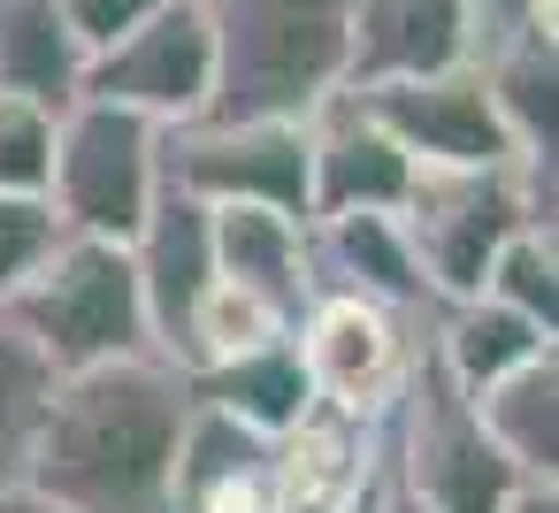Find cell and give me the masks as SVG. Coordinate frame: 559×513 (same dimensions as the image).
Returning <instances> with one entry per match:
<instances>
[{
    "label": "cell",
    "mask_w": 559,
    "mask_h": 513,
    "mask_svg": "<svg viewBox=\"0 0 559 513\" xmlns=\"http://www.w3.org/2000/svg\"><path fill=\"white\" fill-rule=\"evenodd\" d=\"M154 192H162V123L78 93L55 116V169H47V207L62 215V230L131 246Z\"/></svg>",
    "instance_id": "obj_6"
},
{
    "label": "cell",
    "mask_w": 559,
    "mask_h": 513,
    "mask_svg": "<svg viewBox=\"0 0 559 513\" xmlns=\"http://www.w3.org/2000/svg\"><path fill=\"white\" fill-rule=\"evenodd\" d=\"M307 253H314V291H353V299H376L406 322L437 314V291H429V276L406 246V223L383 215V207L307 223Z\"/></svg>",
    "instance_id": "obj_14"
},
{
    "label": "cell",
    "mask_w": 559,
    "mask_h": 513,
    "mask_svg": "<svg viewBox=\"0 0 559 513\" xmlns=\"http://www.w3.org/2000/svg\"><path fill=\"white\" fill-rule=\"evenodd\" d=\"M383 475L421 498L429 513H498L528 475L490 444L475 398L437 368L429 337H414V360H406V383L383 414Z\"/></svg>",
    "instance_id": "obj_4"
},
{
    "label": "cell",
    "mask_w": 559,
    "mask_h": 513,
    "mask_svg": "<svg viewBox=\"0 0 559 513\" xmlns=\"http://www.w3.org/2000/svg\"><path fill=\"white\" fill-rule=\"evenodd\" d=\"M55 169V108L0 93V192H47Z\"/></svg>",
    "instance_id": "obj_23"
},
{
    "label": "cell",
    "mask_w": 559,
    "mask_h": 513,
    "mask_svg": "<svg viewBox=\"0 0 559 513\" xmlns=\"http://www.w3.org/2000/svg\"><path fill=\"white\" fill-rule=\"evenodd\" d=\"M131 269H139V299H146V322H154V353L185 360V337H192V314L215 284V230H207V200H192L185 184L162 177L146 223L131 230Z\"/></svg>",
    "instance_id": "obj_12"
},
{
    "label": "cell",
    "mask_w": 559,
    "mask_h": 513,
    "mask_svg": "<svg viewBox=\"0 0 559 513\" xmlns=\"http://www.w3.org/2000/svg\"><path fill=\"white\" fill-rule=\"evenodd\" d=\"M162 177L192 200H253L307 223V123H223L192 116L162 131Z\"/></svg>",
    "instance_id": "obj_9"
},
{
    "label": "cell",
    "mask_w": 559,
    "mask_h": 513,
    "mask_svg": "<svg viewBox=\"0 0 559 513\" xmlns=\"http://www.w3.org/2000/svg\"><path fill=\"white\" fill-rule=\"evenodd\" d=\"M55 246H62V215L47 207V192H0V299H9Z\"/></svg>",
    "instance_id": "obj_24"
},
{
    "label": "cell",
    "mask_w": 559,
    "mask_h": 513,
    "mask_svg": "<svg viewBox=\"0 0 559 513\" xmlns=\"http://www.w3.org/2000/svg\"><path fill=\"white\" fill-rule=\"evenodd\" d=\"M192 375L169 353L70 368L47 391L24 482L70 513H169Z\"/></svg>",
    "instance_id": "obj_1"
},
{
    "label": "cell",
    "mask_w": 559,
    "mask_h": 513,
    "mask_svg": "<svg viewBox=\"0 0 559 513\" xmlns=\"http://www.w3.org/2000/svg\"><path fill=\"white\" fill-rule=\"evenodd\" d=\"M475 9L483 0H353V77L345 85L460 70L475 55Z\"/></svg>",
    "instance_id": "obj_15"
},
{
    "label": "cell",
    "mask_w": 559,
    "mask_h": 513,
    "mask_svg": "<svg viewBox=\"0 0 559 513\" xmlns=\"http://www.w3.org/2000/svg\"><path fill=\"white\" fill-rule=\"evenodd\" d=\"M0 314L39 345V360L55 375L154 353V322H146V299H139V269H131V246H116V238L62 230V246L9 299H0Z\"/></svg>",
    "instance_id": "obj_5"
},
{
    "label": "cell",
    "mask_w": 559,
    "mask_h": 513,
    "mask_svg": "<svg viewBox=\"0 0 559 513\" xmlns=\"http://www.w3.org/2000/svg\"><path fill=\"white\" fill-rule=\"evenodd\" d=\"M192 398L215 406V414H230V421H246V429H261V437H292V429L314 414V383H307V368H299L292 330L269 337V345H246V353H230V360L192 368Z\"/></svg>",
    "instance_id": "obj_17"
},
{
    "label": "cell",
    "mask_w": 559,
    "mask_h": 513,
    "mask_svg": "<svg viewBox=\"0 0 559 513\" xmlns=\"http://www.w3.org/2000/svg\"><path fill=\"white\" fill-rule=\"evenodd\" d=\"M154 9H169V0H62V16H70V32H78L85 47H108V39L139 32Z\"/></svg>",
    "instance_id": "obj_25"
},
{
    "label": "cell",
    "mask_w": 559,
    "mask_h": 513,
    "mask_svg": "<svg viewBox=\"0 0 559 513\" xmlns=\"http://www.w3.org/2000/svg\"><path fill=\"white\" fill-rule=\"evenodd\" d=\"M483 299H498L559 337V230H513L483 269Z\"/></svg>",
    "instance_id": "obj_22"
},
{
    "label": "cell",
    "mask_w": 559,
    "mask_h": 513,
    "mask_svg": "<svg viewBox=\"0 0 559 513\" xmlns=\"http://www.w3.org/2000/svg\"><path fill=\"white\" fill-rule=\"evenodd\" d=\"M421 337H429V353H437V368L475 398V391H490L498 375H513L521 360H536V353H551L559 337L551 330H536L528 314H513V307H498V299H452V307H437L429 322H421Z\"/></svg>",
    "instance_id": "obj_18"
},
{
    "label": "cell",
    "mask_w": 559,
    "mask_h": 513,
    "mask_svg": "<svg viewBox=\"0 0 559 513\" xmlns=\"http://www.w3.org/2000/svg\"><path fill=\"white\" fill-rule=\"evenodd\" d=\"M414 337L421 322L376 307V299H353V291H314L307 314L292 322V345H299V368L314 383V406L322 414H345V421H368L383 429L399 383H406V360H414Z\"/></svg>",
    "instance_id": "obj_7"
},
{
    "label": "cell",
    "mask_w": 559,
    "mask_h": 513,
    "mask_svg": "<svg viewBox=\"0 0 559 513\" xmlns=\"http://www.w3.org/2000/svg\"><path fill=\"white\" fill-rule=\"evenodd\" d=\"M406 246L437 291V307L475 299L490 253L513 230H559L551 162H490V169H414V192L399 207Z\"/></svg>",
    "instance_id": "obj_3"
},
{
    "label": "cell",
    "mask_w": 559,
    "mask_h": 513,
    "mask_svg": "<svg viewBox=\"0 0 559 513\" xmlns=\"http://www.w3.org/2000/svg\"><path fill=\"white\" fill-rule=\"evenodd\" d=\"M383 513H429V505H421V498H406V490L383 475Z\"/></svg>",
    "instance_id": "obj_29"
},
{
    "label": "cell",
    "mask_w": 559,
    "mask_h": 513,
    "mask_svg": "<svg viewBox=\"0 0 559 513\" xmlns=\"http://www.w3.org/2000/svg\"><path fill=\"white\" fill-rule=\"evenodd\" d=\"M330 513H383V467H368V475H360V482H353Z\"/></svg>",
    "instance_id": "obj_26"
},
{
    "label": "cell",
    "mask_w": 559,
    "mask_h": 513,
    "mask_svg": "<svg viewBox=\"0 0 559 513\" xmlns=\"http://www.w3.org/2000/svg\"><path fill=\"white\" fill-rule=\"evenodd\" d=\"M223 123H307L353 77V0H207Z\"/></svg>",
    "instance_id": "obj_2"
},
{
    "label": "cell",
    "mask_w": 559,
    "mask_h": 513,
    "mask_svg": "<svg viewBox=\"0 0 559 513\" xmlns=\"http://www.w3.org/2000/svg\"><path fill=\"white\" fill-rule=\"evenodd\" d=\"M406 192H414L406 146L353 100V85L330 93L307 116V223H322V215H368V207L399 215Z\"/></svg>",
    "instance_id": "obj_11"
},
{
    "label": "cell",
    "mask_w": 559,
    "mask_h": 513,
    "mask_svg": "<svg viewBox=\"0 0 559 513\" xmlns=\"http://www.w3.org/2000/svg\"><path fill=\"white\" fill-rule=\"evenodd\" d=\"M475 414H483L490 444L528 482H559V345L536 353V360H521L490 391H475Z\"/></svg>",
    "instance_id": "obj_20"
},
{
    "label": "cell",
    "mask_w": 559,
    "mask_h": 513,
    "mask_svg": "<svg viewBox=\"0 0 559 513\" xmlns=\"http://www.w3.org/2000/svg\"><path fill=\"white\" fill-rule=\"evenodd\" d=\"M498 513H559V482H521Z\"/></svg>",
    "instance_id": "obj_27"
},
{
    "label": "cell",
    "mask_w": 559,
    "mask_h": 513,
    "mask_svg": "<svg viewBox=\"0 0 559 513\" xmlns=\"http://www.w3.org/2000/svg\"><path fill=\"white\" fill-rule=\"evenodd\" d=\"M353 100L406 146L414 169H490V162H513V139H506L498 100H490V85H483L475 62L429 70V77L353 85Z\"/></svg>",
    "instance_id": "obj_10"
},
{
    "label": "cell",
    "mask_w": 559,
    "mask_h": 513,
    "mask_svg": "<svg viewBox=\"0 0 559 513\" xmlns=\"http://www.w3.org/2000/svg\"><path fill=\"white\" fill-rule=\"evenodd\" d=\"M207 230H215V276L269 299L284 322L307 314L314 299V253H307V223L284 215V207H253V200H223L207 207Z\"/></svg>",
    "instance_id": "obj_16"
},
{
    "label": "cell",
    "mask_w": 559,
    "mask_h": 513,
    "mask_svg": "<svg viewBox=\"0 0 559 513\" xmlns=\"http://www.w3.org/2000/svg\"><path fill=\"white\" fill-rule=\"evenodd\" d=\"M47 391H55V368L39 360V345L9 314H0V490H16L24 467H32V437H39Z\"/></svg>",
    "instance_id": "obj_21"
},
{
    "label": "cell",
    "mask_w": 559,
    "mask_h": 513,
    "mask_svg": "<svg viewBox=\"0 0 559 513\" xmlns=\"http://www.w3.org/2000/svg\"><path fill=\"white\" fill-rule=\"evenodd\" d=\"M0 513H70V505H55V498H39L32 482H16V490H0Z\"/></svg>",
    "instance_id": "obj_28"
},
{
    "label": "cell",
    "mask_w": 559,
    "mask_h": 513,
    "mask_svg": "<svg viewBox=\"0 0 559 513\" xmlns=\"http://www.w3.org/2000/svg\"><path fill=\"white\" fill-rule=\"evenodd\" d=\"M85 55L93 47L70 32L62 0H0V93L62 116L85 93Z\"/></svg>",
    "instance_id": "obj_19"
},
{
    "label": "cell",
    "mask_w": 559,
    "mask_h": 513,
    "mask_svg": "<svg viewBox=\"0 0 559 513\" xmlns=\"http://www.w3.org/2000/svg\"><path fill=\"white\" fill-rule=\"evenodd\" d=\"M169 513H284V437H261L192 398Z\"/></svg>",
    "instance_id": "obj_13"
},
{
    "label": "cell",
    "mask_w": 559,
    "mask_h": 513,
    "mask_svg": "<svg viewBox=\"0 0 559 513\" xmlns=\"http://www.w3.org/2000/svg\"><path fill=\"white\" fill-rule=\"evenodd\" d=\"M85 93L93 100H116L146 123H192L207 116V93H215V32H207V0H169L154 9L139 32L108 39L85 55Z\"/></svg>",
    "instance_id": "obj_8"
}]
</instances>
